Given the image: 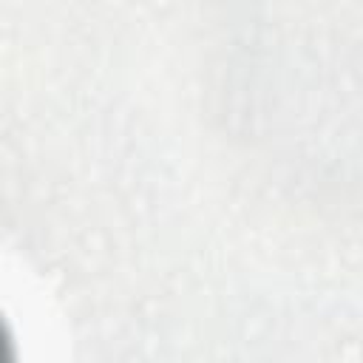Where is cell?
I'll return each instance as SVG.
<instances>
[{"label":"cell","mask_w":363,"mask_h":363,"mask_svg":"<svg viewBox=\"0 0 363 363\" xmlns=\"http://www.w3.org/2000/svg\"><path fill=\"white\" fill-rule=\"evenodd\" d=\"M0 363H14V346H11V337L0 320Z\"/></svg>","instance_id":"6da1fadb"}]
</instances>
